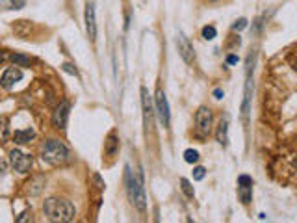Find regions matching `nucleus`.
<instances>
[{
    "instance_id": "nucleus-2",
    "label": "nucleus",
    "mask_w": 297,
    "mask_h": 223,
    "mask_svg": "<svg viewBox=\"0 0 297 223\" xmlns=\"http://www.w3.org/2000/svg\"><path fill=\"white\" fill-rule=\"evenodd\" d=\"M124 186H126V194H128L130 203L134 205L140 212H145L147 208V196L141 184V179H138L134 175V171L130 169V166L124 168Z\"/></svg>"
},
{
    "instance_id": "nucleus-20",
    "label": "nucleus",
    "mask_w": 297,
    "mask_h": 223,
    "mask_svg": "<svg viewBox=\"0 0 297 223\" xmlns=\"http://www.w3.org/2000/svg\"><path fill=\"white\" fill-rule=\"evenodd\" d=\"M11 61H13L15 66H19V67H28L30 63H32V60H30L28 56H24V54H13V56H11Z\"/></svg>"
},
{
    "instance_id": "nucleus-1",
    "label": "nucleus",
    "mask_w": 297,
    "mask_h": 223,
    "mask_svg": "<svg viewBox=\"0 0 297 223\" xmlns=\"http://www.w3.org/2000/svg\"><path fill=\"white\" fill-rule=\"evenodd\" d=\"M43 210L45 214L49 216L50 221H59V223H67L73 221L76 216V208L75 205L67 199H58V197H50L43 203Z\"/></svg>"
},
{
    "instance_id": "nucleus-8",
    "label": "nucleus",
    "mask_w": 297,
    "mask_h": 223,
    "mask_svg": "<svg viewBox=\"0 0 297 223\" xmlns=\"http://www.w3.org/2000/svg\"><path fill=\"white\" fill-rule=\"evenodd\" d=\"M10 164L11 168L19 171V173H28L30 168H32V156L19 151V149H13V151H10Z\"/></svg>"
},
{
    "instance_id": "nucleus-3",
    "label": "nucleus",
    "mask_w": 297,
    "mask_h": 223,
    "mask_svg": "<svg viewBox=\"0 0 297 223\" xmlns=\"http://www.w3.org/2000/svg\"><path fill=\"white\" fill-rule=\"evenodd\" d=\"M69 149L65 145L63 142H59V140H54V138H50L47 142L43 143V147H41V160L50 166H61L69 160Z\"/></svg>"
},
{
    "instance_id": "nucleus-18",
    "label": "nucleus",
    "mask_w": 297,
    "mask_h": 223,
    "mask_svg": "<svg viewBox=\"0 0 297 223\" xmlns=\"http://www.w3.org/2000/svg\"><path fill=\"white\" fill-rule=\"evenodd\" d=\"M26 0H0V6H4L6 10H21L24 8Z\"/></svg>"
},
{
    "instance_id": "nucleus-16",
    "label": "nucleus",
    "mask_w": 297,
    "mask_h": 223,
    "mask_svg": "<svg viewBox=\"0 0 297 223\" xmlns=\"http://www.w3.org/2000/svg\"><path fill=\"white\" fill-rule=\"evenodd\" d=\"M36 138V132H34V129H24V131H15V134H13V142L19 143V145H26V143H30Z\"/></svg>"
},
{
    "instance_id": "nucleus-7",
    "label": "nucleus",
    "mask_w": 297,
    "mask_h": 223,
    "mask_svg": "<svg viewBox=\"0 0 297 223\" xmlns=\"http://www.w3.org/2000/svg\"><path fill=\"white\" fill-rule=\"evenodd\" d=\"M141 108H143V123H145L147 131H152L154 125V104H152V97L149 95L147 87H141Z\"/></svg>"
},
{
    "instance_id": "nucleus-15",
    "label": "nucleus",
    "mask_w": 297,
    "mask_h": 223,
    "mask_svg": "<svg viewBox=\"0 0 297 223\" xmlns=\"http://www.w3.org/2000/svg\"><path fill=\"white\" fill-rule=\"evenodd\" d=\"M104 152H106V156H115L119 152V138L115 132H110L108 138H106V142H104Z\"/></svg>"
},
{
    "instance_id": "nucleus-13",
    "label": "nucleus",
    "mask_w": 297,
    "mask_h": 223,
    "mask_svg": "<svg viewBox=\"0 0 297 223\" xmlns=\"http://www.w3.org/2000/svg\"><path fill=\"white\" fill-rule=\"evenodd\" d=\"M21 78H22L21 69H19V67H10V69H6L2 78H0V86L4 87V89H11Z\"/></svg>"
},
{
    "instance_id": "nucleus-30",
    "label": "nucleus",
    "mask_w": 297,
    "mask_h": 223,
    "mask_svg": "<svg viewBox=\"0 0 297 223\" xmlns=\"http://www.w3.org/2000/svg\"><path fill=\"white\" fill-rule=\"evenodd\" d=\"M6 60V52H0V63Z\"/></svg>"
},
{
    "instance_id": "nucleus-11",
    "label": "nucleus",
    "mask_w": 297,
    "mask_h": 223,
    "mask_svg": "<svg viewBox=\"0 0 297 223\" xmlns=\"http://www.w3.org/2000/svg\"><path fill=\"white\" fill-rule=\"evenodd\" d=\"M84 21H86L87 38L91 39V41H97V17H95V4H93V2H87L86 4Z\"/></svg>"
},
{
    "instance_id": "nucleus-9",
    "label": "nucleus",
    "mask_w": 297,
    "mask_h": 223,
    "mask_svg": "<svg viewBox=\"0 0 297 223\" xmlns=\"http://www.w3.org/2000/svg\"><path fill=\"white\" fill-rule=\"evenodd\" d=\"M177 49H178V54L182 56V60L188 66H191L195 61V50H193V45L189 43V39L182 32H178L177 36Z\"/></svg>"
},
{
    "instance_id": "nucleus-5",
    "label": "nucleus",
    "mask_w": 297,
    "mask_h": 223,
    "mask_svg": "<svg viewBox=\"0 0 297 223\" xmlns=\"http://www.w3.org/2000/svg\"><path fill=\"white\" fill-rule=\"evenodd\" d=\"M212 125H214V114L210 108L201 106L195 114V132L199 138H206L212 132Z\"/></svg>"
},
{
    "instance_id": "nucleus-32",
    "label": "nucleus",
    "mask_w": 297,
    "mask_h": 223,
    "mask_svg": "<svg viewBox=\"0 0 297 223\" xmlns=\"http://www.w3.org/2000/svg\"><path fill=\"white\" fill-rule=\"evenodd\" d=\"M212 2H216V0H212Z\"/></svg>"
},
{
    "instance_id": "nucleus-28",
    "label": "nucleus",
    "mask_w": 297,
    "mask_h": 223,
    "mask_svg": "<svg viewBox=\"0 0 297 223\" xmlns=\"http://www.w3.org/2000/svg\"><path fill=\"white\" fill-rule=\"evenodd\" d=\"M26 219H28V212H22L21 216H19V218H17V221H19V223H22V221H26Z\"/></svg>"
},
{
    "instance_id": "nucleus-26",
    "label": "nucleus",
    "mask_w": 297,
    "mask_h": 223,
    "mask_svg": "<svg viewBox=\"0 0 297 223\" xmlns=\"http://www.w3.org/2000/svg\"><path fill=\"white\" fill-rule=\"evenodd\" d=\"M227 63H228V66H236V63H238V56L230 54V56L227 58Z\"/></svg>"
},
{
    "instance_id": "nucleus-24",
    "label": "nucleus",
    "mask_w": 297,
    "mask_h": 223,
    "mask_svg": "<svg viewBox=\"0 0 297 223\" xmlns=\"http://www.w3.org/2000/svg\"><path fill=\"white\" fill-rule=\"evenodd\" d=\"M205 175H206V169L205 168H195L193 169V179L195 180H203V179H205Z\"/></svg>"
},
{
    "instance_id": "nucleus-17",
    "label": "nucleus",
    "mask_w": 297,
    "mask_h": 223,
    "mask_svg": "<svg viewBox=\"0 0 297 223\" xmlns=\"http://www.w3.org/2000/svg\"><path fill=\"white\" fill-rule=\"evenodd\" d=\"M10 138V121L0 115V143H6Z\"/></svg>"
},
{
    "instance_id": "nucleus-31",
    "label": "nucleus",
    "mask_w": 297,
    "mask_h": 223,
    "mask_svg": "<svg viewBox=\"0 0 297 223\" xmlns=\"http://www.w3.org/2000/svg\"><path fill=\"white\" fill-rule=\"evenodd\" d=\"M293 166H295V168H297V158H295V160H293Z\"/></svg>"
},
{
    "instance_id": "nucleus-4",
    "label": "nucleus",
    "mask_w": 297,
    "mask_h": 223,
    "mask_svg": "<svg viewBox=\"0 0 297 223\" xmlns=\"http://www.w3.org/2000/svg\"><path fill=\"white\" fill-rule=\"evenodd\" d=\"M254 58L256 54H249L247 58V75H245V91H243L242 115L243 121H249V110H251V97H253V71H254Z\"/></svg>"
},
{
    "instance_id": "nucleus-25",
    "label": "nucleus",
    "mask_w": 297,
    "mask_h": 223,
    "mask_svg": "<svg viewBox=\"0 0 297 223\" xmlns=\"http://www.w3.org/2000/svg\"><path fill=\"white\" fill-rule=\"evenodd\" d=\"M61 69H63V71H67V73H71V75L78 76V71H76V69H73V66H69V63H63V66H61Z\"/></svg>"
},
{
    "instance_id": "nucleus-21",
    "label": "nucleus",
    "mask_w": 297,
    "mask_h": 223,
    "mask_svg": "<svg viewBox=\"0 0 297 223\" xmlns=\"http://www.w3.org/2000/svg\"><path fill=\"white\" fill-rule=\"evenodd\" d=\"M184 160L188 164H195L199 160V152L195 151V149H188V151H184Z\"/></svg>"
},
{
    "instance_id": "nucleus-22",
    "label": "nucleus",
    "mask_w": 297,
    "mask_h": 223,
    "mask_svg": "<svg viewBox=\"0 0 297 223\" xmlns=\"http://www.w3.org/2000/svg\"><path fill=\"white\" fill-rule=\"evenodd\" d=\"M216 36H217V30L214 26H205V28H203V38H205L206 41L216 39Z\"/></svg>"
},
{
    "instance_id": "nucleus-14",
    "label": "nucleus",
    "mask_w": 297,
    "mask_h": 223,
    "mask_svg": "<svg viewBox=\"0 0 297 223\" xmlns=\"http://www.w3.org/2000/svg\"><path fill=\"white\" fill-rule=\"evenodd\" d=\"M216 138H217V142L221 143L223 147H227V145H228V115H225V117L219 121Z\"/></svg>"
},
{
    "instance_id": "nucleus-10",
    "label": "nucleus",
    "mask_w": 297,
    "mask_h": 223,
    "mask_svg": "<svg viewBox=\"0 0 297 223\" xmlns=\"http://www.w3.org/2000/svg\"><path fill=\"white\" fill-rule=\"evenodd\" d=\"M238 197L243 205H249L253 199V179L249 175H240L238 177Z\"/></svg>"
},
{
    "instance_id": "nucleus-23",
    "label": "nucleus",
    "mask_w": 297,
    "mask_h": 223,
    "mask_svg": "<svg viewBox=\"0 0 297 223\" xmlns=\"http://www.w3.org/2000/svg\"><path fill=\"white\" fill-rule=\"evenodd\" d=\"M243 28H247V19H240L233 24V30L234 32H242Z\"/></svg>"
},
{
    "instance_id": "nucleus-12",
    "label": "nucleus",
    "mask_w": 297,
    "mask_h": 223,
    "mask_svg": "<svg viewBox=\"0 0 297 223\" xmlns=\"http://www.w3.org/2000/svg\"><path fill=\"white\" fill-rule=\"evenodd\" d=\"M69 112H71V104L67 101L59 104L58 108H56L54 115H52V125L56 129H65L67 126V119H69Z\"/></svg>"
},
{
    "instance_id": "nucleus-29",
    "label": "nucleus",
    "mask_w": 297,
    "mask_h": 223,
    "mask_svg": "<svg viewBox=\"0 0 297 223\" xmlns=\"http://www.w3.org/2000/svg\"><path fill=\"white\" fill-rule=\"evenodd\" d=\"M4 171H6V162L4 160H0V175L4 173Z\"/></svg>"
},
{
    "instance_id": "nucleus-27",
    "label": "nucleus",
    "mask_w": 297,
    "mask_h": 223,
    "mask_svg": "<svg viewBox=\"0 0 297 223\" xmlns=\"http://www.w3.org/2000/svg\"><path fill=\"white\" fill-rule=\"evenodd\" d=\"M214 97H216V99H223V97H225L223 89H219V87H217V89H214Z\"/></svg>"
},
{
    "instance_id": "nucleus-6",
    "label": "nucleus",
    "mask_w": 297,
    "mask_h": 223,
    "mask_svg": "<svg viewBox=\"0 0 297 223\" xmlns=\"http://www.w3.org/2000/svg\"><path fill=\"white\" fill-rule=\"evenodd\" d=\"M154 110H156L158 121L162 123V126L169 129V123H171V112H169L168 97H166V91H163L162 87H158L156 95H154Z\"/></svg>"
},
{
    "instance_id": "nucleus-19",
    "label": "nucleus",
    "mask_w": 297,
    "mask_h": 223,
    "mask_svg": "<svg viewBox=\"0 0 297 223\" xmlns=\"http://www.w3.org/2000/svg\"><path fill=\"white\" fill-rule=\"evenodd\" d=\"M180 188H182L184 196L188 197V199H193V196H195L193 186H191V182H189L188 179H180Z\"/></svg>"
}]
</instances>
